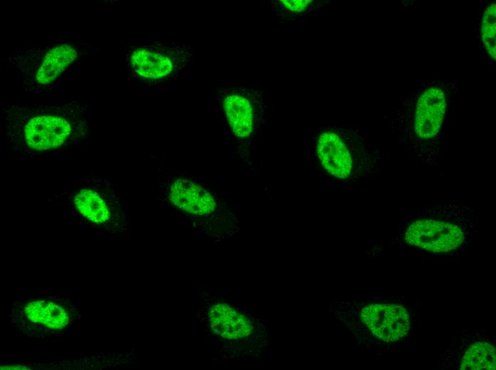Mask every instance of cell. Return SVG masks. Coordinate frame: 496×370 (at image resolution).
Instances as JSON below:
<instances>
[{
    "label": "cell",
    "mask_w": 496,
    "mask_h": 370,
    "mask_svg": "<svg viewBox=\"0 0 496 370\" xmlns=\"http://www.w3.org/2000/svg\"><path fill=\"white\" fill-rule=\"evenodd\" d=\"M2 112L11 148L30 157L63 151L90 133V107L77 100L9 102Z\"/></svg>",
    "instance_id": "6da1fadb"
},
{
    "label": "cell",
    "mask_w": 496,
    "mask_h": 370,
    "mask_svg": "<svg viewBox=\"0 0 496 370\" xmlns=\"http://www.w3.org/2000/svg\"><path fill=\"white\" fill-rule=\"evenodd\" d=\"M91 51L86 41L63 38L37 46H26L6 61L21 77L23 90L46 94L66 72L82 63Z\"/></svg>",
    "instance_id": "7a4b0ae2"
},
{
    "label": "cell",
    "mask_w": 496,
    "mask_h": 370,
    "mask_svg": "<svg viewBox=\"0 0 496 370\" xmlns=\"http://www.w3.org/2000/svg\"><path fill=\"white\" fill-rule=\"evenodd\" d=\"M312 152L318 169L335 181L356 179L371 167L364 146L344 129H321L314 137Z\"/></svg>",
    "instance_id": "3957f363"
},
{
    "label": "cell",
    "mask_w": 496,
    "mask_h": 370,
    "mask_svg": "<svg viewBox=\"0 0 496 370\" xmlns=\"http://www.w3.org/2000/svg\"><path fill=\"white\" fill-rule=\"evenodd\" d=\"M127 60L133 76L156 84L181 70L187 64V50L161 41L138 43L129 48Z\"/></svg>",
    "instance_id": "277c9868"
},
{
    "label": "cell",
    "mask_w": 496,
    "mask_h": 370,
    "mask_svg": "<svg viewBox=\"0 0 496 370\" xmlns=\"http://www.w3.org/2000/svg\"><path fill=\"white\" fill-rule=\"evenodd\" d=\"M453 84L447 81H430L422 85L409 97L413 103L414 134L421 141L433 139L440 132L448 100Z\"/></svg>",
    "instance_id": "5b68a950"
},
{
    "label": "cell",
    "mask_w": 496,
    "mask_h": 370,
    "mask_svg": "<svg viewBox=\"0 0 496 370\" xmlns=\"http://www.w3.org/2000/svg\"><path fill=\"white\" fill-rule=\"evenodd\" d=\"M110 185L105 177H87L83 184L74 186L68 196L84 219L95 226H105L116 204V196Z\"/></svg>",
    "instance_id": "8992f818"
},
{
    "label": "cell",
    "mask_w": 496,
    "mask_h": 370,
    "mask_svg": "<svg viewBox=\"0 0 496 370\" xmlns=\"http://www.w3.org/2000/svg\"><path fill=\"white\" fill-rule=\"evenodd\" d=\"M405 236L407 243L435 253L455 250L464 240V233L458 226L432 219L413 222Z\"/></svg>",
    "instance_id": "52a82bcc"
},
{
    "label": "cell",
    "mask_w": 496,
    "mask_h": 370,
    "mask_svg": "<svg viewBox=\"0 0 496 370\" xmlns=\"http://www.w3.org/2000/svg\"><path fill=\"white\" fill-rule=\"evenodd\" d=\"M169 199L176 207L197 216L208 215L217 206L209 191L186 178L177 179L171 184Z\"/></svg>",
    "instance_id": "ba28073f"
},
{
    "label": "cell",
    "mask_w": 496,
    "mask_h": 370,
    "mask_svg": "<svg viewBox=\"0 0 496 370\" xmlns=\"http://www.w3.org/2000/svg\"><path fill=\"white\" fill-rule=\"evenodd\" d=\"M223 107L234 134L240 139H249L253 133L255 122V111L249 98L232 90L224 96Z\"/></svg>",
    "instance_id": "9c48e42d"
},
{
    "label": "cell",
    "mask_w": 496,
    "mask_h": 370,
    "mask_svg": "<svg viewBox=\"0 0 496 370\" xmlns=\"http://www.w3.org/2000/svg\"><path fill=\"white\" fill-rule=\"evenodd\" d=\"M21 314L32 324L48 330H61L71 322L70 313L64 307L45 300L27 302Z\"/></svg>",
    "instance_id": "30bf717a"
},
{
    "label": "cell",
    "mask_w": 496,
    "mask_h": 370,
    "mask_svg": "<svg viewBox=\"0 0 496 370\" xmlns=\"http://www.w3.org/2000/svg\"><path fill=\"white\" fill-rule=\"evenodd\" d=\"M208 317L212 329L223 338L239 339L252 332L250 321L227 304L212 305Z\"/></svg>",
    "instance_id": "8fae6325"
},
{
    "label": "cell",
    "mask_w": 496,
    "mask_h": 370,
    "mask_svg": "<svg viewBox=\"0 0 496 370\" xmlns=\"http://www.w3.org/2000/svg\"><path fill=\"white\" fill-rule=\"evenodd\" d=\"M495 4L492 3L485 9L482 17V40L489 56L495 60Z\"/></svg>",
    "instance_id": "7c38bea8"
},
{
    "label": "cell",
    "mask_w": 496,
    "mask_h": 370,
    "mask_svg": "<svg viewBox=\"0 0 496 370\" xmlns=\"http://www.w3.org/2000/svg\"><path fill=\"white\" fill-rule=\"evenodd\" d=\"M281 4L284 6L285 9H286L288 11H289L291 13H299L305 9H306L307 6L311 4V1H308V0H294V1H291V0H282L280 1Z\"/></svg>",
    "instance_id": "4fadbf2b"
},
{
    "label": "cell",
    "mask_w": 496,
    "mask_h": 370,
    "mask_svg": "<svg viewBox=\"0 0 496 370\" xmlns=\"http://www.w3.org/2000/svg\"><path fill=\"white\" fill-rule=\"evenodd\" d=\"M467 359V356L465 354H464V356H463V359Z\"/></svg>",
    "instance_id": "5bb4252c"
},
{
    "label": "cell",
    "mask_w": 496,
    "mask_h": 370,
    "mask_svg": "<svg viewBox=\"0 0 496 370\" xmlns=\"http://www.w3.org/2000/svg\"><path fill=\"white\" fill-rule=\"evenodd\" d=\"M455 338H456L455 337H453V340H455Z\"/></svg>",
    "instance_id": "9a60e30c"
},
{
    "label": "cell",
    "mask_w": 496,
    "mask_h": 370,
    "mask_svg": "<svg viewBox=\"0 0 496 370\" xmlns=\"http://www.w3.org/2000/svg\"><path fill=\"white\" fill-rule=\"evenodd\" d=\"M407 339H410V337L408 336V337H407Z\"/></svg>",
    "instance_id": "2e32d148"
},
{
    "label": "cell",
    "mask_w": 496,
    "mask_h": 370,
    "mask_svg": "<svg viewBox=\"0 0 496 370\" xmlns=\"http://www.w3.org/2000/svg\"><path fill=\"white\" fill-rule=\"evenodd\" d=\"M456 332H457V334H459V331H457Z\"/></svg>",
    "instance_id": "e0dca14e"
}]
</instances>
